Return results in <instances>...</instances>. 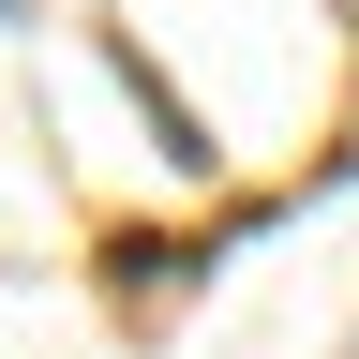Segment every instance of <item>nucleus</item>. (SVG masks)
<instances>
[{
	"instance_id": "nucleus-1",
	"label": "nucleus",
	"mask_w": 359,
	"mask_h": 359,
	"mask_svg": "<svg viewBox=\"0 0 359 359\" xmlns=\"http://www.w3.org/2000/svg\"><path fill=\"white\" fill-rule=\"evenodd\" d=\"M0 30H30V0H0Z\"/></svg>"
},
{
	"instance_id": "nucleus-2",
	"label": "nucleus",
	"mask_w": 359,
	"mask_h": 359,
	"mask_svg": "<svg viewBox=\"0 0 359 359\" xmlns=\"http://www.w3.org/2000/svg\"><path fill=\"white\" fill-rule=\"evenodd\" d=\"M344 359H359V344H344Z\"/></svg>"
}]
</instances>
